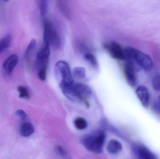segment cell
I'll return each instance as SVG.
<instances>
[{"instance_id":"6da1fadb","label":"cell","mask_w":160,"mask_h":159,"mask_svg":"<svg viewBox=\"0 0 160 159\" xmlns=\"http://www.w3.org/2000/svg\"><path fill=\"white\" fill-rule=\"evenodd\" d=\"M125 60L138 65L145 72H150L153 68L152 59L148 55L132 47H128L124 49Z\"/></svg>"},{"instance_id":"7a4b0ae2","label":"cell","mask_w":160,"mask_h":159,"mask_svg":"<svg viewBox=\"0 0 160 159\" xmlns=\"http://www.w3.org/2000/svg\"><path fill=\"white\" fill-rule=\"evenodd\" d=\"M54 74L60 88L74 84L69 65L64 61H59L54 67Z\"/></svg>"},{"instance_id":"3957f363","label":"cell","mask_w":160,"mask_h":159,"mask_svg":"<svg viewBox=\"0 0 160 159\" xmlns=\"http://www.w3.org/2000/svg\"><path fill=\"white\" fill-rule=\"evenodd\" d=\"M105 137L106 135L104 132L98 131L84 136L82 143L89 151L99 154L102 152Z\"/></svg>"},{"instance_id":"277c9868","label":"cell","mask_w":160,"mask_h":159,"mask_svg":"<svg viewBox=\"0 0 160 159\" xmlns=\"http://www.w3.org/2000/svg\"><path fill=\"white\" fill-rule=\"evenodd\" d=\"M44 44H49L56 49L61 47V39L57 31L51 23L46 22L44 25Z\"/></svg>"},{"instance_id":"5b68a950","label":"cell","mask_w":160,"mask_h":159,"mask_svg":"<svg viewBox=\"0 0 160 159\" xmlns=\"http://www.w3.org/2000/svg\"><path fill=\"white\" fill-rule=\"evenodd\" d=\"M50 47L49 44H44L42 49L38 53L36 62L38 70H47L50 54Z\"/></svg>"},{"instance_id":"8992f818","label":"cell","mask_w":160,"mask_h":159,"mask_svg":"<svg viewBox=\"0 0 160 159\" xmlns=\"http://www.w3.org/2000/svg\"><path fill=\"white\" fill-rule=\"evenodd\" d=\"M132 150L135 159H158L153 152L143 145H134Z\"/></svg>"},{"instance_id":"52a82bcc","label":"cell","mask_w":160,"mask_h":159,"mask_svg":"<svg viewBox=\"0 0 160 159\" xmlns=\"http://www.w3.org/2000/svg\"><path fill=\"white\" fill-rule=\"evenodd\" d=\"M104 47L112 58L116 59L125 60L124 49L118 43L113 41L108 42Z\"/></svg>"},{"instance_id":"ba28073f","label":"cell","mask_w":160,"mask_h":159,"mask_svg":"<svg viewBox=\"0 0 160 159\" xmlns=\"http://www.w3.org/2000/svg\"><path fill=\"white\" fill-rule=\"evenodd\" d=\"M74 89L79 97L82 100L86 105H88L87 99L89 98L92 94V91L89 87L83 83H78L73 85Z\"/></svg>"},{"instance_id":"9c48e42d","label":"cell","mask_w":160,"mask_h":159,"mask_svg":"<svg viewBox=\"0 0 160 159\" xmlns=\"http://www.w3.org/2000/svg\"><path fill=\"white\" fill-rule=\"evenodd\" d=\"M135 71L136 68L135 65L132 63L127 61L124 66V74L127 82L131 87H134L136 84Z\"/></svg>"},{"instance_id":"30bf717a","label":"cell","mask_w":160,"mask_h":159,"mask_svg":"<svg viewBox=\"0 0 160 159\" xmlns=\"http://www.w3.org/2000/svg\"><path fill=\"white\" fill-rule=\"evenodd\" d=\"M135 92L142 105L145 108L148 107L150 96L148 89L144 86H140L136 88Z\"/></svg>"},{"instance_id":"8fae6325","label":"cell","mask_w":160,"mask_h":159,"mask_svg":"<svg viewBox=\"0 0 160 159\" xmlns=\"http://www.w3.org/2000/svg\"><path fill=\"white\" fill-rule=\"evenodd\" d=\"M74 84L71 86H65L62 87H61V89L63 94L68 100H70L72 101L75 102L82 103L84 104L82 100L79 97L78 95L75 91L74 87H73Z\"/></svg>"},{"instance_id":"7c38bea8","label":"cell","mask_w":160,"mask_h":159,"mask_svg":"<svg viewBox=\"0 0 160 159\" xmlns=\"http://www.w3.org/2000/svg\"><path fill=\"white\" fill-rule=\"evenodd\" d=\"M18 58L16 54H13L7 58L3 63V69L8 75H10L18 64Z\"/></svg>"},{"instance_id":"4fadbf2b","label":"cell","mask_w":160,"mask_h":159,"mask_svg":"<svg viewBox=\"0 0 160 159\" xmlns=\"http://www.w3.org/2000/svg\"><path fill=\"white\" fill-rule=\"evenodd\" d=\"M122 145L121 143L115 140H112L108 143L107 150L110 154H117L122 150Z\"/></svg>"},{"instance_id":"5bb4252c","label":"cell","mask_w":160,"mask_h":159,"mask_svg":"<svg viewBox=\"0 0 160 159\" xmlns=\"http://www.w3.org/2000/svg\"><path fill=\"white\" fill-rule=\"evenodd\" d=\"M21 134L23 137H28L32 135L34 132L33 126L29 122L23 123L21 127Z\"/></svg>"},{"instance_id":"9a60e30c","label":"cell","mask_w":160,"mask_h":159,"mask_svg":"<svg viewBox=\"0 0 160 159\" xmlns=\"http://www.w3.org/2000/svg\"><path fill=\"white\" fill-rule=\"evenodd\" d=\"M73 75L78 80L85 81L87 79L85 69L82 67H76L74 68L73 71Z\"/></svg>"},{"instance_id":"2e32d148","label":"cell","mask_w":160,"mask_h":159,"mask_svg":"<svg viewBox=\"0 0 160 159\" xmlns=\"http://www.w3.org/2000/svg\"><path fill=\"white\" fill-rule=\"evenodd\" d=\"M11 42V37L10 35H7L0 40V54L8 48Z\"/></svg>"},{"instance_id":"e0dca14e","label":"cell","mask_w":160,"mask_h":159,"mask_svg":"<svg viewBox=\"0 0 160 159\" xmlns=\"http://www.w3.org/2000/svg\"><path fill=\"white\" fill-rule=\"evenodd\" d=\"M74 125L78 129H85L87 127L88 123L86 120L82 117H78L74 120Z\"/></svg>"},{"instance_id":"ac0fdd59","label":"cell","mask_w":160,"mask_h":159,"mask_svg":"<svg viewBox=\"0 0 160 159\" xmlns=\"http://www.w3.org/2000/svg\"><path fill=\"white\" fill-rule=\"evenodd\" d=\"M85 59L92 67L95 68H98V61L94 55L90 53H87L84 55Z\"/></svg>"},{"instance_id":"d6986e66","label":"cell","mask_w":160,"mask_h":159,"mask_svg":"<svg viewBox=\"0 0 160 159\" xmlns=\"http://www.w3.org/2000/svg\"><path fill=\"white\" fill-rule=\"evenodd\" d=\"M18 91L19 92V97L22 99H30V96L28 89L26 87L22 86H19L18 87Z\"/></svg>"},{"instance_id":"ffe728a7","label":"cell","mask_w":160,"mask_h":159,"mask_svg":"<svg viewBox=\"0 0 160 159\" xmlns=\"http://www.w3.org/2000/svg\"><path fill=\"white\" fill-rule=\"evenodd\" d=\"M36 46V40L34 39H32L25 51V54H24V57L25 58H28L31 55V53L35 49Z\"/></svg>"},{"instance_id":"44dd1931","label":"cell","mask_w":160,"mask_h":159,"mask_svg":"<svg viewBox=\"0 0 160 159\" xmlns=\"http://www.w3.org/2000/svg\"><path fill=\"white\" fill-rule=\"evenodd\" d=\"M39 7L40 14L42 17H45L48 11V1H40L39 2Z\"/></svg>"},{"instance_id":"7402d4cb","label":"cell","mask_w":160,"mask_h":159,"mask_svg":"<svg viewBox=\"0 0 160 159\" xmlns=\"http://www.w3.org/2000/svg\"><path fill=\"white\" fill-rule=\"evenodd\" d=\"M152 86L156 91H160V75H156L153 77Z\"/></svg>"},{"instance_id":"603a6c76","label":"cell","mask_w":160,"mask_h":159,"mask_svg":"<svg viewBox=\"0 0 160 159\" xmlns=\"http://www.w3.org/2000/svg\"><path fill=\"white\" fill-rule=\"evenodd\" d=\"M57 150L60 155L64 159H71V157L68 152L62 146H58Z\"/></svg>"},{"instance_id":"cb8c5ba5","label":"cell","mask_w":160,"mask_h":159,"mask_svg":"<svg viewBox=\"0 0 160 159\" xmlns=\"http://www.w3.org/2000/svg\"><path fill=\"white\" fill-rule=\"evenodd\" d=\"M15 115L19 117L22 120H26L27 119V114L22 109H19L15 112Z\"/></svg>"},{"instance_id":"d4e9b609","label":"cell","mask_w":160,"mask_h":159,"mask_svg":"<svg viewBox=\"0 0 160 159\" xmlns=\"http://www.w3.org/2000/svg\"><path fill=\"white\" fill-rule=\"evenodd\" d=\"M153 107L155 111L160 114V95L158 97L154 102Z\"/></svg>"}]
</instances>
